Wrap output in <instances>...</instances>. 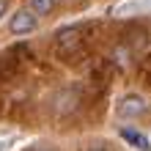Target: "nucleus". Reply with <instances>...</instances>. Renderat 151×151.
I'll list each match as a JSON object with an SVG mask.
<instances>
[{
  "label": "nucleus",
  "instance_id": "f257e3e1",
  "mask_svg": "<svg viewBox=\"0 0 151 151\" xmlns=\"http://www.w3.org/2000/svg\"><path fill=\"white\" fill-rule=\"evenodd\" d=\"M39 28V14H33L30 8H22V11H17L11 17V22H8V30L14 33V36H25V33H33Z\"/></svg>",
  "mask_w": 151,
  "mask_h": 151
},
{
  "label": "nucleus",
  "instance_id": "f03ea898",
  "mask_svg": "<svg viewBox=\"0 0 151 151\" xmlns=\"http://www.w3.org/2000/svg\"><path fill=\"white\" fill-rule=\"evenodd\" d=\"M146 110H148V102L143 99V96H137V93L124 96V99L118 102V107H115L118 118H137V115H143Z\"/></svg>",
  "mask_w": 151,
  "mask_h": 151
},
{
  "label": "nucleus",
  "instance_id": "7ed1b4c3",
  "mask_svg": "<svg viewBox=\"0 0 151 151\" xmlns=\"http://www.w3.org/2000/svg\"><path fill=\"white\" fill-rule=\"evenodd\" d=\"M121 137L127 140L129 146H135L137 151H151V143H148V137L143 135V132H137V129H127V127H124V129H121Z\"/></svg>",
  "mask_w": 151,
  "mask_h": 151
},
{
  "label": "nucleus",
  "instance_id": "20e7f679",
  "mask_svg": "<svg viewBox=\"0 0 151 151\" xmlns=\"http://www.w3.org/2000/svg\"><path fill=\"white\" fill-rule=\"evenodd\" d=\"M55 3H58V0H30V11L33 14H47Z\"/></svg>",
  "mask_w": 151,
  "mask_h": 151
},
{
  "label": "nucleus",
  "instance_id": "39448f33",
  "mask_svg": "<svg viewBox=\"0 0 151 151\" xmlns=\"http://www.w3.org/2000/svg\"><path fill=\"white\" fill-rule=\"evenodd\" d=\"M6 8H8V3H6V0H0V17L6 14Z\"/></svg>",
  "mask_w": 151,
  "mask_h": 151
},
{
  "label": "nucleus",
  "instance_id": "423d86ee",
  "mask_svg": "<svg viewBox=\"0 0 151 151\" xmlns=\"http://www.w3.org/2000/svg\"><path fill=\"white\" fill-rule=\"evenodd\" d=\"M33 151H55V148H50V146H36Z\"/></svg>",
  "mask_w": 151,
  "mask_h": 151
},
{
  "label": "nucleus",
  "instance_id": "0eeeda50",
  "mask_svg": "<svg viewBox=\"0 0 151 151\" xmlns=\"http://www.w3.org/2000/svg\"><path fill=\"white\" fill-rule=\"evenodd\" d=\"M85 151H104V148H102V146H88Z\"/></svg>",
  "mask_w": 151,
  "mask_h": 151
}]
</instances>
